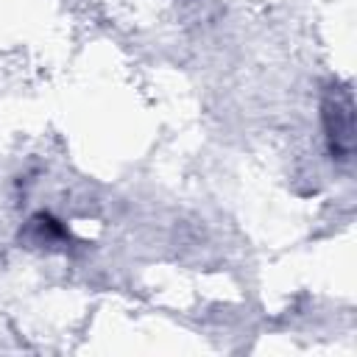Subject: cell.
I'll use <instances>...</instances> for the list:
<instances>
[{"instance_id": "cell-1", "label": "cell", "mask_w": 357, "mask_h": 357, "mask_svg": "<svg viewBox=\"0 0 357 357\" xmlns=\"http://www.w3.org/2000/svg\"><path fill=\"white\" fill-rule=\"evenodd\" d=\"M326 139L332 159H349L354 142V120H351V95L349 89H332L324 106Z\"/></svg>"}]
</instances>
